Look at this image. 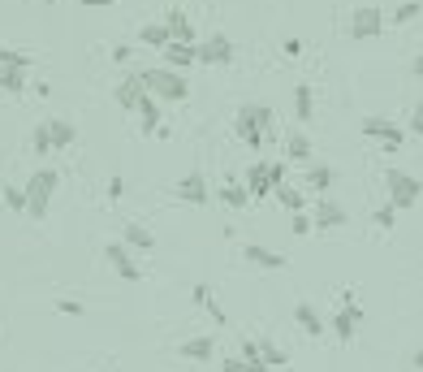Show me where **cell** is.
Listing matches in <instances>:
<instances>
[{"label": "cell", "mask_w": 423, "mask_h": 372, "mask_svg": "<svg viewBox=\"0 0 423 372\" xmlns=\"http://www.w3.org/2000/svg\"><path fill=\"white\" fill-rule=\"evenodd\" d=\"M242 359H246V364H259V346H255L251 338H242Z\"/></svg>", "instance_id": "60d3db41"}, {"label": "cell", "mask_w": 423, "mask_h": 372, "mask_svg": "<svg viewBox=\"0 0 423 372\" xmlns=\"http://www.w3.org/2000/svg\"><path fill=\"white\" fill-rule=\"evenodd\" d=\"M48 5H65V0H48Z\"/></svg>", "instance_id": "7dc6e473"}, {"label": "cell", "mask_w": 423, "mask_h": 372, "mask_svg": "<svg viewBox=\"0 0 423 372\" xmlns=\"http://www.w3.org/2000/svg\"><path fill=\"white\" fill-rule=\"evenodd\" d=\"M385 31V13L380 9H371V5H359L354 13H350V39H376Z\"/></svg>", "instance_id": "52a82bcc"}, {"label": "cell", "mask_w": 423, "mask_h": 372, "mask_svg": "<svg viewBox=\"0 0 423 372\" xmlns=\"http://www.w3.org/2000/svg\"><path fill=\"white\" fill-rule=\"evenodd\" d=\"M0 65H9V69H22V74H27V69H31V53H17V48H0Z\"/></svg>", "instance_id": "f546056e"}, {"label": "cell", "mask_w": 423, "mask_h": 372, "mask_svg": "<svg viewBox=\"0 0 423 372\" xmlns=\"http://www.w3.org/2000/svg\"><path fill=\"white\" fill-rule=\"evenodd\" d=\"M363 135L367 139H380L385 152H397V147L406 143V130L397 126V121H389V117H363Z\"/></svg>", "instance_id": "8992f818"}, {"label": "cell", "mask_w": 423, "mask_h": 372, "mask_svg": "<svg viewBox=\"0 0 423 372\" xmlns=\"http://www.w3.org/2000/svg\"><path fill=\"white\" fill-rule=\"evenodd\" d=\"M393 22H397V27H410V22H419V0L397 5V9H393Z\"/></svg>", "instance_id": "1f68e13d"}, {"label": "cell", "mask_w": 423, "mask_h": 372, "mask_svg": "<svg viewBox=\"0 0 423 372\" xmlns=\"http://www.w3.org/2000/svg\"><path fill=\"white\" fill-rule=\"evenodd\" d=\"M104 260H108V264H113V268L121 273V282H138V277H143L126 242H108V247H104Z\"/></svg>", "instance_id": "30bf717a"}, {"label": "cell", "mask_w": 423, "mask_h": 372, "mask_svg": "<svg viewBox=\"0 0 423 372\" xmlns=\"http://www.w3.org/2000/svg\"><path fill=\"white\" fill-rule=\"evenodd\" d=\"M113 95H117V104L126 109V113H134V104L143 100L147 91H143V83H138V74H130V78H121V83H117V91H113Z\"/></svg>", "instance_id": "9a60e30c"}, {"label": "cell", "mask_w": 423, "mask_h": 372, "mask_svg": "<svg viewBox=\"0 0 423 372\" xmlns=\"http://www.w3.org/2000/svg\"><path fill=\"white\" fill-rule=\"evenodd\" d=\"M289 230H294V234H311V216H307V212H294Z\"/></svg>", "instance_id": "f35d334b"}, {"label": "cell", "mask_w": 423, "mask_h": 372, "mask_svg": "<svg viewBox=\"0 0 423 372\" xmlns=\"http://www.w3.org/2000/svg\"><path fill=\"white\" fill-rule=\"evenodd\" d=\"M57 186H61V173H57V169H39V173H31V182L22 186V195H27V212H31V221H43V216H48Z\"/></svg>", "instance_id": "3957f363"}, {"label": "cell", "mask_w": 423, "mask_h": 372, "mask_svg": "<svg viewBox=\"0 0 423 372\" xmlns=\"http://www.w3.org/2000/svg\"><path fill=\"white\" fill-rule=\"evenodd\" d=\"M345 221H350V212H345L333 195H320V204L311 212V230H341Z\"/></svg>", "instance_id": "ba28073f"}, {"label": "cell", "mask_w": 423, "mask_h": 372, "mask_svg": "<svg viewBox=\"0 0 423 372\" xmlns=\"http://www.w3.org/2000/svg\"><path fill=\"white\" fill-rule=\"evenodd\" d=\"M164 31H169L173 43H190V48H194V27H190L186 9H169V13H164Z\"/></svg>", "instance_id": "7c38bea8"}, {"label": "cell", "mask_w": 423, "mask_h": 372, "mask_svg": "<svg viewBox=\"0 0 423 372\" xmlns=\"http://www.w3.org/2000/svg\"><path fill=\"white\" fill-rule=\"evenodd\" d=\"M371 221H376L380 230H393V226H397V208H393V204H385V208L371 212Z\"/></svg>", "instance_id": "836d02e7"}, {"label": "cell", "mask_w": 423, "mask_h": 372, "mask_svg": "<svg viewBox=\"0 0 423 372\" xmlns=\"http://www.w3.org/2000/svg\"><path fill=\"white\" fill-rule=\"evenodd\" d=\"M31 152H35V156H48V152H52V135H48V121H39V126L31 130Z\"/></svg>", "instance_id": "83f0119b"}, {"label": "cell", "mask_w": 423, "mask_h": 372, "mask_svg": "<svg viewBox=\"0 0 423 372\" xmlns=\"http://www.w3.org/2000/svg\"><path fill=\"white\" fill-rule=\"evenodd\" d=\"M294 320H298V325H303V329H307L311 338H320V333L329 329V325H324V316H320V312H315L311 303H298V308H294Z\"/></svg>", "instance_id": "44dd1931"}, {"label": "cell", "mask_w": 423, "mask_h": 372, "mask_svg": "<svg viewBox=\"0 0 423 372\" xmlns=\"http://www.w3.org/2000/svg\"><path fill=\"white\" fill-rule=\"evenodd\" d=\"M138 39H143L147 48H160V53L173 43V39H169V31H164V22H152V27H143V31H138Z\"/></svg>", "instance_id": "484cf974"}, {"label": "cell", "mask_w": 423, "mask_h": 372, "mask_svg": "<svg viewBox=\"0 0 423 372\" xmlns=\"http://www.w3.org/2000/svg\"><path fill=\"white\" fill-rule=\"evenodd\" d=\"M246 195H251V200H268V195H272V186H268V160L246 169Z\"/></svg>", "instance_id": "e0dca14e"}, {"label": "cell", "mask_w": 423, "mask_h": 372, "mask_svg": "<svg viewBox=\"0 0 423 372\" xmlns=\"http://www.w3.org/2000/svg\"><path fill=\"white\" fill-rule=\"evenodd\" d=\"M173 195H178L182 204H194V208H203L208 200H212V186H208V178L203 173H186V178L173 186Z\"/></svg>", "instance_id": "9c48e42d"}, {"label": "cell", "mask_w": 423, "mask_h": 372, "mask_svg": "<svg viewBox=\"0 0 423 372\" xmlns=\"http://www.w3.org/2000/svg\"><path fill=\"white\" fill-rule=\"evenodd\" d=\"M5 208L9 212H27V195H22V186H5Z\"/></svg>", "instance_id": "d6a6232c"}, {"label": "cell", "mask_w": 423, "mask_h": 372, "mask_svg": "<svg viewBox=\"0 0 423 372\" xmlns=\"http://www.w3.org/2000/svg\"><path fill=\"white\" fill-rule=\"evenodd\" d=\"M57 308H61L65 316H83V303H78V299H61Z\"/></svg>", "instance_id": "7bdbcfd3"}, {"label": "cell", "mask_w": 423, "mask_h": 372, "mask_svg": "<svg viewBox=\"0 0 423 372\" xmlns=\"http://www.w3.org/2000/svg\"><path fill=\"white\" fill-rule=\"evenodd\" d=\"M359 325H363V308H359V303H341V312L333 316V333H337L341 342H350V338L359 333Z\"/></svg>", "instance_id": "8fae6325"}, {"label": "cell", "mask_w": 423, "mask_h": 372, "mask_svg": "<svg viewBox=\"0 0 423 372\" xmlns=\"http://www.w3.org/2000/svg\"><path fill=\"white\" fill-rule=\"evenodd\" d=\"M126 195V178H108V200H121Z\"/></svg>", "instance_id": "b9f144b4"}, {"label": "cell", "mask_w": 423, "mask_h": 372, "mask_svg": "<svg viewBox=\"0 0 423 372\" xmlns=\"http://www.w3.org/2000/svg\"><path fill=\"white\" fill-rule=\"evenodd\" d=\"M203 312H208V316H212V320H216V325H225V320H229V316H225V308H216V299H212V303H208V308H203Z\"/></svg>", "instance_id": "ee69618b"}, {"label": "cell", "mask_w": 423, "mask_h": 372, "mask_svg": "<svg viewBox=\"0 0 423 372\" xmlns=\"http://www.w3.org/2000/svg\"><path fill=\"white\" fill-rule=\"evenodd\" d=\"M134 113H138V126H143V135H160V126H164V113H160V104L152 100V95H143V100L134 104Z\"/></svg>", "instance_id": "5bb4252c"}, {"label": "cell", "mask_w": 423, "mask_h": 372, "mask_svg": "<svg viewBox=\"0 0 423 372\" xmlns=\"http://www.w3.org/2000/svg\"><path fill=\"white\" fill-rule=\"evenodd\" d=\"M419 195H423V186H419V178H415V173L389 169V204H393L397 212L415 208V204H419Z\"/></svg>", "instance_id": "277c9868"}, {"label": "cell", "mask_w": 423, "mask_h": 372, "mask_svg": "<svg viewBox=\"0 0 423 372\" xmlns=\"http://www.w3.org/2000/svg\"><path fill=\"white\" fill-rule=\"evenodd\" d=\"M164 57H169V69H178V74H182V69L194 65V48H190V43H169V48H164Z\"/></svg>", "instance_id": "cb8c5ba5"}, {"label": "cell", "mask_w": 423, "mask_h": 372, "mask_svg": "<svg viewBox=\"0 0 423 372\" xmlns=\"http://www.w3.org/2000/svg\"><path fill=\"white\" fill-rule=\"evenodd\" d=\"M234 130L246 147H264L272 139V130H277V117H272L268 104H242L234 117Z\"/></svg>", "instance_id": "6da1fadb"}, {"label": "cell", "mask_w": 423, "mask_h": 372, "mask_svg": "<svg viewBox=\"0 0 423 372\" xmlns=\"http://www.w3.org/2000/svg\"><path fill=\"white\" fill-rule=\"evenodd\" d=\"M182 355H186V359H194V364H208V359H216V342H212L208 333L186 338V342H182Z\"/></svg>", "instance_id": "ac0fdd59"}, {"label": "cell", "mask_w": 423, "mask_h": 372, "mask_svg": "<svg viewBox=\"0 0 423 372\" xmlns=\"http://www.w3.org/2000/svg\"><path fill=\"white\" fill-rule=\"evenodd\" d=\"M242 260H246V264H255V268H272V273H277V268H285V264H289L285 256H277V252H268V247H259V242H246V247H242Z\"/></svg>", "instance_id": "4fadbf2b"}, {"label": "cell", "mask_w": 423, "mask_h": 372, "mask_svg": "<svg viewBox=\"0 0 423 372\" xmlns=\"http://www.w3.org/2000/svg\"><path fill=\"white\" fill-rule=\"evenodd\" d=\"M27 87V74L22 69H9V65H0V91H22Z\"/></svg>", "instance_id": "4dcf8cb0"}, {"label": "cell", "mask_w": 423, "mask_h": 372, "mask_svg": "<svg viewBox=\"0 0 423 372\" xmlns=\"http://www.w3.org/2000/svg\"><path fill=\"white\" fill-rule=\"evenodd\" d=\"M126 247L130 252H152L156 247V234L143 226V221H126Z\"/></svg>", "instance_id": "ffe728a7"}, {"label": "cell", "mask_w": 423, "mask_h": 372, "mask_svg": "<svg viewBox=\"0 0 423 372\" xmlns=\"http://www.w3.org/2000/svg\"><path fill=\"white\" fill-rule=\"evenodd\" d=\"M48 135H52V152H65V147L78 139L73 121H65V117H48Z\"/></svg>", "instance_id": "d6986e66"}, {"label": "cell", "mask_w": 423, "mask_h": 372, "mask_svg": "<svg viewBox=\"0 0 423 372\" xmlns=\"http://www.w3.org/2000/svg\"><path fill=\"white\" fill-rule=\"evenodd\" d=\"M281 182H285V165H281V160H268V186L277 191Z\"/></svg>", "instance_id": "8d00e7d4"}, {"label": "cell", "mask_w": 423, "mask_h": 372, "mask_svg": "<svg viewBox=\"0 0 423 372\" xmlns=\"http://www.w3.org/2000/svg\"><path fill=\"white\" fill-rule=\"evenodd\" d=\"M220 368H225V372H268L264 364H246V359H225Z\"/></svg>", "instance_id": "d590c367"}, {"label": "cell", "mask_w": 423, "mask_h": 372, "mask_svg": "<svg viewBox=\"0 0 423 372\" xmlns=\"http://www.w3.org/2000/svg\"><path fill=\"white\" fill-rule=\"evenodd\" d=\"M255 346H259V364H264V368H285V364H289V355L281 351V346H272L268 338L255 342Z\"/></svg>", "instance_id": "d4e9b609"}, {"label": "cell", "mask_w": 423, "mask_h": 372, "mask_svg": "<svg viewBox=\"0 0 423 372\" xmlns=\"http://www.w3.org/2000/svg\"><path fill=\"white\" fill-rule=\"evenodd\" d=\"M87 9H108V5H117V0H83Z\"/></svg>", "instance_id": "bcb514c9"}, {"label": "cell", "mask_w": 423, "mask_h": 372, "mask_svg": "<svg viewBox=\"0 0 423 372\" xmlns=\"http://www.w3.org/2000/svg\"><path fill=\"white\" fill-rule=\"evenodd\" d=\"M311 152H315V147H311V139H307L303 130L289 135V143H285V156H289V160H311Z\"/></svg>", "instance_id": "4316f807"}, {"label": "cell", "mask_w": 423, "mask_h": 372, "mask_svg": "<svg viewBox=\"0 0 423 372\" xmlns=\"http://www.w3.org/2000/svg\"><path fill=\"white\" fill-rule=\"evenodd\" d=\"M303 186H307L311 195H329V191H333V169H329V165H311Z\"/></svg>", "instance_id": "603a6c76"}, {"label": "cell", "mask_w": 423, "mask_h": 372, "mask_svg": "<svg viewBox=\"0 0 423 372\" xmlns=\"http://www.w3.org/2000/svg\"><path fill=\"white\" fill-rule=\"evenodd\" d=\"M281 53H285L289 61H298V57H303V53H307V43H303V39H294V35H289V39L281 43Z\"/></svg>", "instance_id": "74e56055"}, {"label": "cell", "mask_w": 423, "mask_h": 372, "mask_svg": "<svg viewBox=\"0 0 423 372\" xmlns=\"http://www.w3.org/2000/svg\"><path fill=\"white\" fill-rule=\"evenodd\" d=\"M238 48L229 35H208L203 43H194V65H234Z\"/></svg>", "instance_id": "5b68a950"}, {"label": "cell", "mask_w": 423, "mask_h": 372, "mask_svg": "<svg viewBox=\"0 0 423 372\" xmlns=\"http://www.w3.org/2000/svg\"><path fill=\"white\" fill-rule=\"evenodd\" d=\"M190 299H194V308H208V303H212V286H208V282L190 286Z\"/></svg>", "instance_id": "e575fe53"}, {"label": "cell", "mask_w": 423, "mask_h": 372, "mask_svg": "<svg viewBox=\"0 0 423 372\" xmlns=\"http://www.w3.org/2000/svg\"><path fill=\"white\" fill-rule=\"evenodd\" d=\"M138 83H143V91L147 95H160V100H169V104H182L186 95H190V83H186V74H178V69H143L138 74Z\"/></svg>", "instance_id": "7a4b0ae2"}, {"label": "cell", "mask_w": 423, "mask_h": 372, "mask_svg": "<svg viewBox=\"0 0 423 372\" xmlns=\"http://www.w3.org/2000/svg\"><path fill=\"white\" fill-rule=\"evenodd\" d=\"M419 130H423V113L415 109V113H410V135H419Z\"/></svg>", "instance_id": "f6af8a7d"}, {"label": "cell", "mask_w": 423, "mask_h": 372, "mask_svg": "<svg viewBox=\"0 0 423 372\" xmlns=\"http://www.w3.org/2000/svg\"><path fill=\"white\" fill-rule=\"evenodd\" d=\"M220 204H229V208H246L251 204V195H246V186H220Z\"/></svg>", "instance_id": "f1b7e54d"}, {"label": "cell", "mask_w": 423, "mask_h": 372, "mask_svg": "<svg viewBox=\"0 0 423 372\" xmlns=\"http://www.w3.org/2000/svg\"><path fill=\"white\" fill-rule=\"evenodd\" d=\"M294 117L303 121V126L315 117V91H311V83H294Z\"/></svg>", "instance_id": "2e32d148"}, {"label": "cell", "mask_w": 423, "mask_h": 372, "mask_svg": "<svg viewBox=\"0 0 423 372\" xmlns=\"http://www.w3.org/2000/svg\"><path fill=\"white\" fill-rule=\"evenodd\" d=\"M130 57H134L130 43H117V48H113V61H117V65H130Z\"/></svg>", "instance_id": "ab89813d"}, {"label": "cell", "mask_w": 423, "mask_h": 372, "mask_svg": "<svg viewBox=\"0 0 423 372\" xmlns=\"http://www.w3.org/2000/svg\"><path fill=\"white\" fill-rule=\"evenodd\" d=\"M272 195H277V204H281V208H289V212H303V208H307V191H303V186H289V182H281Z\"/></svg>", "instance_id": "7402d4cb"}]
</instances>
